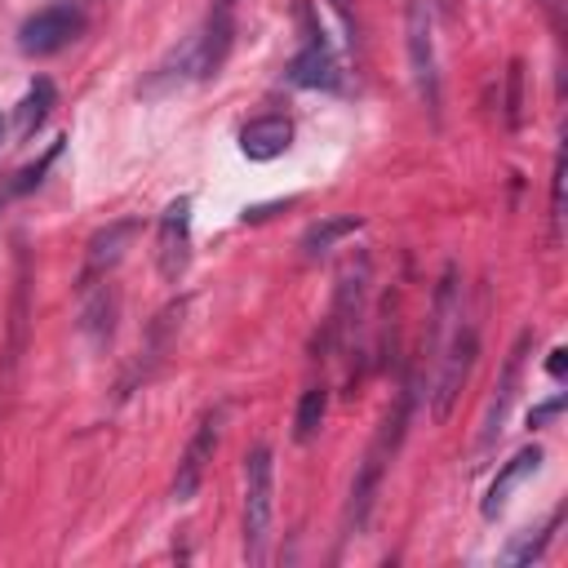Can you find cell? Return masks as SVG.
Here are the masks:
<instances>
[{
    "label": "cell",
    "mask_w": 568,
    "mask_h": 568,
    "mask_svg": "<svg viewBox=\"0 0 568 568\" xmlns=\"http://www.w3.org/2000/svg\"><path fill=\"white\" fill-rule=\"evenodd\" d=\"M532 346V333L524 328L519 333V342L510 346V355H506V364H501V377H497V386H493V395H488V408H484V422H479V457L484 453H493V444L501 439V430H506V417H510V404H515V395H519V368H524V351Z\"/></svg>",
    "instance_id": "obj_8"
},
{
    "label": "cell",
    "mask_w": 568,
    "mask_h": 568,
    "mask_svg": "<svg viewBox=\"0 0 568 568\" xmlns=\"http://www.w3.org/2000/svg\"><path fill=\"white\" fill-rule=\"evenodd\" d=\"M222 4H231V0H222Z\"/></svg>",
    "instance_id": "obj_30"
},
{
    "label": "cell",
    "mask_w": 568,
    "mask_h": 568,
    "mask_svg": "<svg viewBox=\"0 0 568 568\" xmlns=\"http://www.w3.org/2000/svg\"><path fill=\"white\" fill-rule=\"evenodd\" d=\"M364 280H368V262H364V257H359L355 266H346V271H342V284H337V302H333V324H328L337 342H346V337H351V328L359 324Z\"/></svg>",
    "instance_id": "obj_15"
},
{
    "label": "cell",
    "mask_w": 568,
    "mask_h": 568,
    "mask_svg": "<svg viewBox=\"0 0 568 568\" xmlns=\"http://www.w3.org/2000/svg\"><path fill=\"white\" fill-rule=\"evenodd\" d=\"M333 9H337V18L351 27V0H333Z\"/></svg>",
    "instance_id": "obj_26"
},
{
    "label": "cell",
    "mask_w": 568,
    "mask_h": 568,
    "mask_svg": "<svg viewBox=\"0 0 568 568\" xmlns=\"http://www.w3.org/2000/svg\"><path fill=\"white\" fill-rule=\"evenodd\" d=\"M435 4H439V9H444V13H453V0H435Z\"/></svg>",
    "instance_id": "obj_28"
},
{
    "label": "cell",
    "mask_w": 568,
    "mask_h": 568,
    "mask_svg": "<svg viewBox=\"0 0 568 568\" xmlns=\"http://www.w3.org/2000/svg\"><path fill=\"white\" fill-rule=\"evenodd\" d=\"M142 231V222L138 217H120V222H106L102 231H93V240H89V253H84V271H80V288H89V284H98V280H106L115 266H120V257H124V248L133 244V235Z\"/></svg>",
    "instance_id": "obj_9"
},
{
    "label": "cell",
    "mask_w": 568,
    "mask_h": 568,
    "mask_svg": "<svg viewBox=\"0 0 568 568\" xmlns=\"http://www.w3.org/2000/svg\"><path fill=\"white\" fill-rule=\"evenodd\" d=\"M404 36H408V71H413L417 98L430 115H439V71H435V36H430V4L426 0H408Z\"/></svg>",
    "instance_id": "obj_4"
},
{
    "label": "cell",
    "mask_w": 568,
    "mask_h": 568,
    "mask_svg": "<svg viewBox=\"0 0 568 568\" xmlns=\"http://www.w3.org/2000/svg\"><path fill=\"white\" fill-rule=\"evenodd\" d=\"M559 519H564V510H555L541 528H537V537H528V541H519V546H510L506 550V564H532V559H541V550L550 546V537H555V528H559Z\"/></svg>",
    "instance_id": "obj_19"
},
{
    "label": "cell",
    "mask_w": 568,
    "mask_h": 568,
    "mask_svg": "<svg viewBox=\"0 0 568 568\" xmlns=\"http://www.w3.org/2000/svg\"><path fill=\"white\" fill-rule=\"evenodd\" d=\"M288 84H297V89H328V93L342 89V67H337V58H333L324 36L302 40V49L288 62Z\"/></svg>",
    "instance_id": "obj_10"
},
{
    "label": "cell",
    "mask_w": 568,
    "mask_h": 568,
    "mask_svg": "<svg viewBox=\"0 0 568 568\" xmlns=\"http://www.w3.org/2000/svg\"><path fill=\"white\" fill-rule=\"evenodd\" d=\"M0 146H4V115H0Z\"/></svg>",
    "instance_id": "obj_29"
},
{
    "label": "cell",
    "mask_w": 568,
    "mask_h": 568,
    "mask_svg": "<svg viewBox=\"0 0 568 568\" xmlns=\"http://www.w3.org/2000/svg\"><path fill=\"white\" fill-rule=\"evenodd\" d=\"M288 146H293V120L288 115H257V120H248L240 129V151L248 160H257V164L284 155Z\"/></svg>",
    "instance_id": "obj_11"
},
{
    "label": "cell",
    "mask_w": 568,
    "mask_h": 568,
    "mask_svg": "<svg viewBox=\"0 0 568 568\" xmlns=\"http://www.w3.org/2000/svg\"><path fill=\"white\" fill-rule=\"evenodd\" d=\"M537 466H541V448H537V444L519 448V453H515V457H510V462L497 470V479L488 484V497H484V506H479V510H484V519H497V515L506 510L510 493H515V488H519V484H524V479H528Z\"/></svg>",
    "instance_id": "obj_14"
},
{
    "label": "cell",
    "mask_w": 568,
    "mask_h": 568,
    "mask_svg": "<svg viewBox=\"0 0 568 568\" xmlns=\"http://www.w3.org/2000/svg\"><path fill=\"white\" fill-rule=\"evenodd\" d=\"M155 266L169 284H178L191 266V195L169 200L155 226Z\"/></svg>",
    "instance_id": "obj_6"
},
{
    "label": "cell",
    "mask_w": 568,
    "mask_h": 568,
    "mask_svg": "<svg viewBox=\"0 0 568 568\" xmlns=\"http://www.w3.org/2000/svg\"><path fill=\"white\" fill-rule=\"evenodd\" d=\"M217 439H222V408L204 413L200 426L191 430V439H186V448H182V457H178V470H173V488H169L173 501H191V497L200 493L204 470H209V462H213V453H217Z\"/></svg>",
    "instance_id": "obj_7"
},
{
    "label": "cell",
    "mask_w": 568,
    "mask_h": 568,
    "mask_svg": "<svg viewBox=\"0 0 568 568\" xmlns=\"http://www.w3.org/2000/svg\"><path fill=\"white\" fill-rule=\"evenodd\" d=\"M559 413H564V395H555V399H546V404H537V408L528 413V426H532V430H541V426H546V422H555Z\"/></svg>",
    "instance_id": "obj_23"
},
{
    "label": "cell",
    "mask_w": 568,
    "mask_h": 568,
    "mask_svg": "<svg viewBox=\"0 0 568 568\" xmlns=\"http://www.w3.org/2000/svg\"><path fill=\"white\" fill-rule=\"evenodd\" d=\"M115 315H120V293L111 288V280L89 284L84 288V306H80V333L93 346H106L111 333H115Z\"/></svg>",
    "instance_id": "obj_13"
},
{
    "label": "cell",
    "mask_w": 568,
    "mask_h": 568,
    "mask_svg": "<svg viewBox=\"0 0 568 568\" xmlns=\"http://www.w3.org/2000/svg\"><path fill=\"white\" fill-rule=\"evenodd\" d=\"M408 404H413V395L404 390L399 404L382 417V426H377V435H373V444H368V453H364V462H359V470H355V479H351V501H346V532H351V537L364 532V524H368V515H373V501H377L386 462H390V453H395V444H399V435H404V422H408Z\"/></svg>",
    "instance_id": "obj_1"
},
{
    "label": "cell",
    "mask_w": 568,
    "mask_h": 568,
    "mask_svg": "<svg viewBox=\"0 0 568 568\" xmlns=\"http://www.w3.org/2000/svg\"><path fill=\"white\" fill-rule=\"evenodd\" d=\"M564 355H568V351H564V346H555V351H550V359H546V373H550L555 382H564Z\"/></svg>",
    "instance_id": "obj_25"
},
{
    "label": "cell",
    "mask_w": 568,
    "mask_h": 568,
    "mask_svg": "<svg viewBox=\"0 0 568 568\" xmlns=\"http://www.w3.org/2000/svg\"><path fill=\"white\" fill-rule=\"evenodd\" d=\"M231 40H235L231 9H226V4H217V9H213L204 22H200V31H195L200 80H209V75H217V71H222V62H226V53H231Z\"/></svg>",
    "instance_id": "obj_12"
},
{
    "label": "cell",
    "mask_w": 568,
    "mask_h": 568,
    "mask_svg": "<svg viewBox=\"0 0 568 568\" xmlns=\"http://www.w3.org/2000/svg\"><path fill=\"white\" fill-rule=\"evenodd\" d=\"M324 413H328V386H306L297 399V413H293V439L311 444L324 426Z\"/></svg>",
    "instance_id": "obj_18"
},
{
    "label": "cell",
    "mask_w": 568,
    "mask_h": 568,
    "mask_svg": "<svg viewBox=\"0 0 568 568\" xmlns=\"http://www.w3.org/2000/svg\"><path fill=\"white\" fill-rule=\"evenodd\" d=\"M271 515H275V457L266 444H253L244 453V559L248 564L266 559Z\"/></svg>",
    "instance_id": "obj_2"
},
{
    "label": "cell",
    "mask_w": 568,
    "mask_h": 568,
    "mask_svg": "<svg viewBox=\"0 0 568 568\" xmlns=\"http://www.w3.org/2000/svg\"><path fill=\"white\" fill-rule=\"evenodd\" d=\"M537 4H541V9H546V13H550V22H555V27H559V0H537Z\"/></svg>",
    "instance_id": "obj_27"
},
{
    "label": "cell",
    "mask_w": 568,
    "mask_h": 568,
    "mask_svg": "<svg viewBox=\"0 0 568 568\" xmlns=\"http://www.w3.org/2000/svg\"><path fill=\"white\" fill-rule=\"evenodd\" d=\"M475 355H479V337H475V328L466 324H457L453 328V337L444 342V364H439V377H435V395H430V417L435 422H448V413H453V404H457V395H462V386H466V377H470V368H475Z\"/></svg>",
    "instance_id": "obj_5"
},
{
    "label": "cell",
    "mask_w": 568,
    "mask_h": 568,
    "mask_svg": "<svg viewBox=\"0 0 568 568\" xmlns=\"http://www.w3.org/2000/svg\"><path fill=\"white\" fill-rule=\"evenodd\" d=\"M364 226V217L359 213H328V217H320V222H311L306 231H302V257H324L333 244H342L346 235H355Z\"/></svg>",
    "instance_id": "obj_16"
},
{
    "label": "cell",
    "mask_w": 568,
    "mask_h": 568,
    "mask_svg": "<svg viewBox=\"0 0 568 568\" xmlns=\"http://www.w3.org/2000/svg\"><path fill=\"white\" fill-rule=\"evenodd\" d=\"M293 204H297V195H288V200H271V204H253V209H244V222H266L271 213L293 209Z\"/></svg>",
    "instance_id": "obj_24"
},
{
    "label": "cell",
    "mask_w": 568,
    "mask_h": 568,
    "mask_svg": "<svg viewBox=\"0 0 568 568\" xmlns=\"http://www.w3.org/2000/svg\"><path fill=\"white\" fill-rule=\"evenodd\" d=\"M80 31H84V9H80V0H53V4L36 9L31 18H22V27H18V49H22L27 58H49V53L67 49Z\"/></svg>",
    "instance_id": "obj_3"
},
{
    "label": "cell",
    "mask_w": 568,
    "mask_h": 568,
    "mask_svg": "<svg viewBox=\"0 0 568 568\" xmlns=\"http://www.w3.org/2000/svg\"><path fill=\"white\" fill-rule=\"evenodd\" d=\"M58 151H62V142H53V146H49V155H44L40 164H31V169H22V173H18V182H13V191H31V186H36L40 178H44V169H49V164L58 160Z\"/></svg>",
    "instance_id": "obj_22"
},
{
    "label": "cell",
    "mask_w": 568,
    "mask_h": 568,
    "mask_svg": "<svg viewBox=\"0 0 568 568\" xmlns=\"http://www.w3.org/2000/svg\"><path fill=\"white\" fill-rule=\"evenodd\" d=\"M53 106H58V89H53V80H49V75H36V80L27 84V93L18 98V111H13L18 138H31V133L49 120Z\"/></svg>",
    "instance_id": "obj_17"
},
{
    "label": "cell",
    "mask_w": 568,
    "mask_h": 568,
    "mask_svg": "<svg viewBox=\"0 0 568 568\" xmlns=\"http://www.w3.org/2000/svg\"><path fill=\"white\" fill-rule=\"evenodd\" d=\"M564 222V155H555V173H550V231L559 235Z\"/></svg>",
    "instance_id": "obj_21"
},
{
    "label": "cell",
    "mask_w": 568,
    "mask_h": 568,
    "mask_svg": "<svg viewBox=\"0 0 568 568\" xmlns=\"http://www.w3.org/2000/svg\"><path fill=\"white\" fill-rule=\"evenodd\" d=\"M506 124L510 129H519V120H524V62L515 58L510 67H506Z\"/></svg>",
    "instance_id": "obj_20"
}]
</instances>
